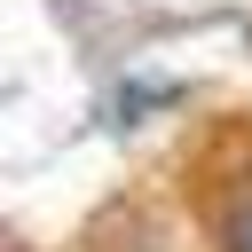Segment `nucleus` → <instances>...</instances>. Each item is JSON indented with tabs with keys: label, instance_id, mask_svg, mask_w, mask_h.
Returning <instances> with one entry per match:
<instances>
[{
	"label": "nucleus",
	"instance_id": "1",
	"mask_svg": "<svg viewBox=\"0 0 252 252\" xmlns=\"http://www.w3.org/2000/svg\"><path fill=\"white\" fill-rule=\"evenodd\" d=\"M228 252H252V205H244V213L228 220Z\"/></svg>",
	"mask_w": 252,
	"mask_h": 252
}]
</instances>
